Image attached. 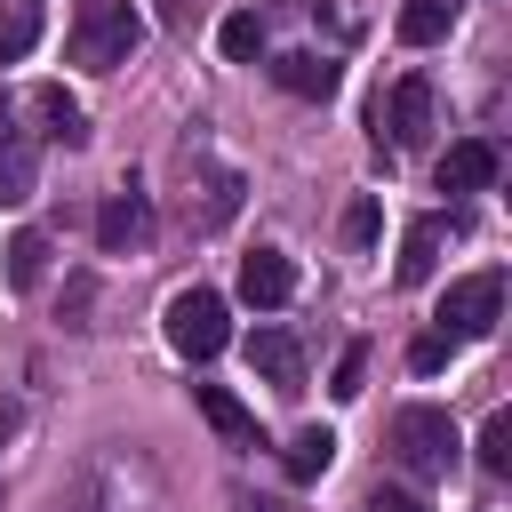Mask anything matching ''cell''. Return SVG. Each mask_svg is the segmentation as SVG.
Segmentation results:
<instances>
[{
    "label": "cell",
    "instance_id": "12",
    "mask_svg": "<svg viewBox=\"0 0 512 512\" xmlns=\"http://www.w3.org/2000/svg\"><path fill=\"white\" fill-rule=\"evenodd\" d=\"M192 400H200V416H208V424H216L232 448H256V416H248V408H240L224 384H192Z\"/></svg>",
    "mask_w": 512,
    "mask_h": 512
},
{
    "label": "cell",
    "instance_id": "18",
    "mask_svg": "<svg viewBox=\"0 0 512 512\" xmlns=\"http://www.w3.org/2000/svg\"><path fill=\"white\" fill-rule=\"evenodd\" d=\"M216 48H224L232 64H256V56H264V16H256V8H240V16H224V32H216Z\"/></svg>",
    "mask_w": 512,
    "mask_h": 512
},
{
    "label": "cell",
    "instance_id": "2",
    "mask_svg": "<svg viewBox=\"0 0 512 512\" xmlns=\"http://www.w3.org/2000/svg\"><path fill=\"white\" fill-rule=\"evenodd\" d=\"M456 424H448V408H400L392 416V456L416 472V480H448L456 472Z\"/></svg>",
    "mask_w": 512,
    "mask_h": 512
},
{
    "label": "cell",
    "instance_id": "8",
    "mask_svg": "<svg viewBox=\"0 0 512 512\" xmlns=\"http://www.w3.org/2000/svg\"><path fill=\"white\" fill-rule=\"evenodd\" d=\"M240 296H248V304H264V312H272V304H288V296H296V264H288L280 248L240 256Z\"/></svg>",
    "mask_w": 512,
    "mask_h": 512
},
{
    "label": "cell",
    "instance_id": "25",
    "mask_svg": "<svg viewBox=\"0 0 512 512\" xmlns=\"http://www.w3.org/2000/svg\"><path fill=\"white\" fill-rule=\"evenodd\" d=\"M192 16H200V0H168V24L176 32H192Z\"/></svg>",
    "mask_w": 512,
    "mask_h": 512
},
{
    "label": "cell",
    "instance_id": "19",
    "mask_svg": "<svg viewBox=\"0 0 512 512\" xmlns=\"http://www.w3.org/2000/svg\"><path fill=\"white\" fill-rule=\"evenodd\" d=\"M480 464H488V472H496V480H504V472H512V408H496V416H488V424H480Z\"/></svg>",
    "mask_w": 512,
    "mask_h": 512
},
{
    "label": "cell",
    "instance_id": "14",
    "mask_svg": "<svg viewBox=\"0 0 512 512\" xmlns=\"http://www.w3.org/2000/svg\"><path fill=\"white\" fill-rule=\"evenodd\" d=\"M432 264H440V216H416L400 240V280L416 288V280H432Z\"/></svg>",
    "mask_w": 512,
    "mask_h": 512
},
{
    "label": "cell",
    "instance_id": "22",
    "mask_svg": "<svg viewBox=\"0 0 512 512\" xmlns=\"http://www.w3.org/2000/svg\"><path fill=\"white\" fill-rule=\"evenodd\" d=\"M360 376H368V344H352V352L336 360V384H328V392H336V400H360Z\"/></svg>",
    "mask_w": 512,
    "mask_h": 512
},
{
    "label": "cell",
    "instance_id": "26",
    "mask_svg": "<svg viewBox=\"0 0 512 512\" xmlns=\"http://www.w3.org/2000/svg\"><path fill=\"white\" fill-rule=\"evenodd\" d=\"M0 432H8V416H0Z\"/></svg>",
    "mask_w": 512,
    "mask_h": 512
},
{
    "label": "cell",
    "instance_id": "21",
    "mask_svg": "<svg viewBox=\"0 0 512 512\" xmlns=\"http://www.w3.org/2000/svg\"><path fill=\"white\" fill-rule=\"evenodd\" d=\"M448 352H456V344L432 328V336H416V344H408V368H416V376H432V368H448Z\"/></svg>",
    "mask_w": 512,
    "mask_h": 512
},
{
    "label": "cell",
    "instance_id": "15",
    "mask_svg": "<svg viewBox=\"0 0 512 512\" xmlns=\"http://www.w3.org/2000/svg\"><path fill=\"white\" fill-rule=\"evenodd\" d=\"M336 464V432L328 424H304L296 440H288V480H320Z\"/></svg>",
    "mask_w": 512,
    "mask_h": 512
},
{
    "label": "cell",
    "instance_id": "1",
    "mask_svg": "<svg viewBox=\"0 0 512 512\" xmlns=\"http://www.w3.org/2000/svg\"><path fill=\"white\" fill-rule=\"evenodd\" d=\"M136 40H144V16H136L128 0H88L80 24H72V64H88V72H120V64L136 56Z\"/></svg>",
    "mask_w": 512,
    "mask_h": 512
},
{
    "label": "cell",
    "instance_id": "3",
    "mask_svg": "<svg viewBox=\"0 0 512 512\" xmlns=\"http://www.w3.org/2000/svg\"><path fill=\"white\" fill-rule=\"evenodd\" d=\"M440 336L448 344H480V336H496V320H504V280L496 272H464V280H448V296H440Z\"/></svg>",
    "mask_w": 512,
    "mask_h": 512
},
{
    "label": "cell",
    "instance_id": "17",
    "mask_svg": "<svg viewBox=\"0 0 512 512\" xmlns=\"http://www.w3.org/2000/svg\"><path fill=\"white\" fill-rule=\"evenodd\" d=\"M32 40H40V0H16V8H0V64L32 56Z\"/></svg>",
    "mask_w": 512,
    "mask_h": 512
},
{
    "label": "cell",
    "instance_id": "16",
    "mask_svg": "<svg viewBox=\"0 0 512 512\" xmlns=\"http://www.w3.org/2000/svg\"><path fill=\"white\" fill-rule=\"evenodd\" d=\"M32 184H40L32 144H0V208H24V200H32Z\"/></svg>",
    "mask_w": 512,
    "mask_h": 512
},
{
    "label": "cell",
    "instance_id": "24",
    "mask_svg": "<svg viewBox=\"0 0 512 512\" xmlns=\"http://www.w3.org/2000/svg\"><path fill=\"white\" fill-rule=\"evenodd\" d=\"M368 512H424V496H408V488H376Z\"/></svg>",
    "mask_w": 512,
    "mask_h": 512
},
{
    "label": "cell",
    "instance_id": "23",
    "mask_svg": "<svg viewBox=\"0 0 512 512\" xmlns=\"http://www.w3.org/2000/svg\"><path fill=\"white\" fill-rule=\"evenodd\" d=\"M344 240H352V248L376 240V200H352V208H344Z\"/></svg>",
    "mask_w": 512,
    "mask_h": 512
},
{
    "label": "cell",
    "instance_id": "4",
    "mask_svg": "<svg viewBox=\"0 0 512 512\" xmlns=\"http://www.w3.org/2000/svg\"><path fill=\"white\" fill-rule=\"evenodd\" d=\"M224 336H232V312H224L216 288H184V296L168 304V344H176V360H216Z\"/></svg>",
    "mask_w": 512,
    "mask_h": 512
},
{
    "label": "cell",
    "instance_id": "6",
    "mask_svg": "<svg viewBox=\"0 0 512 512\" xmlns=\"http://www.w3.org/2000/svg\"><path fill=\"white\" fill-rule=\"evenodd\" d=\"M432 176H440V192H488L496 184V144L488 136H456Z\"/></svg>",
    "mask_w": 512,
    "mask_h": 512
},
{
    "label": "cell",
    "instance_id": "13",
    "mask_svg": "<svg viewBox=\"0 0 512 512\" xmlns=\"http://www.w3.org/2000/svg\"><path fill=\"white\" fill-rule=\"evenodd\" d=\"M456 8H464V0H408V8H400V40H408V48H432V40H448Z\"/></svg>",
    "mask_w": 512,
    "mask_h": 512
},
{
    "label": "cell",
    "instance_id": "9",
    "mask_svg": "<svg viewBox=\"0 0 512 512\" xmlns=\"http://www.w3.org/2000/svg\"><path fill=\"white\" fill-rule=\"evenodd\" d=\"M272 80H280L288 96H312V104H328L344 72H336L328 56H312V48H296V56H280V64H272Z\"/></svg>",
    "mask_w": 512,
    "mask_h": 512
},
{
    "label": "cell",
    "instance_id": "7",
    "mask_svg": "<svg viewBox=\"0 0 512 512\" xmlns=\"http://www.w3.org/2000/svg\"><path fill=\"white\" fill-rule=\"evenodd\" d=\"M248 368H256L272 392H304V352H296V336H280V328H256V336H248Z\"/></svg>",
    "mask_w": 512,
    "mask_h": 512
},
{
    "label": "cell",
    "instance_id": "5",
    "mask_svg": "<svg viewBox=\"0 0 512 512\" xmlns=\"http://www.w3.org/2000/svg\"><path fill=\"white\" fill-rule=\"evenodd\" d=\"M368 128H376V152L392 160V152H416L424 136H432V88L408 72L392 96H376V112H368Z\"/></svg>",
    "mask_w": 512,
    "mask_h": 512
},
{
    "label": "cell",
    "instance_id": "11",
    "mask_svg": "<svg viewBox=\"0 0 512 512\" xmlns=\"http://www.w3.org/2000/svg\"><path fill=\"white\" fill-rule=\"evenodd\" d=\"M32 112H40V136H48V144H64V152H80V144H88V120H80V104H72L64 88H40V96H32Z\"/></svg>",
    "mask_w": 512,
    "mask_h": 512
},
{
    "label": "cell",
    "instance_id": "10",
    "mask_svg": "<svg viewBox=\"0 0 512 512\" xmlns=\"http://www.w3.org/2000/svg\"><path fill=\"white\" fill-rule=\"evenodd\" d=\"M144 224H152V216H144V192H136V184H120V192L104 200V216H96V240L120 256V248H136V240H144Z\"/></svg>",
    "mask_w": 512,
    "mask_h": 512
},
{
    "label": "cell",
    "instance_id": "20",
    "mask_svg": "<svg viewBox=\"0 0 512 512\" xmlns=\"http://www.w3.org/2000/svg\"><path fill=\"white\" fill-rule=\"evenodd\" d=\"M40 264H48V240H40V232H16V240H8V280H16V288H32V280H40Z\"/></svg>",
    "mask_w": 512,
    "mask_h": 512
}]
</instances>
